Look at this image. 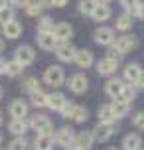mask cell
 I'll list each match as a JSON object with an SVG mask.
<instances>
[{
  "label": "cell",
  "mask_w": 144,
  "mask_h": 150,
  "mask_svg": "<svg viewBox=\"0 0 144 150\" xmlns=\"http://www.w3.org/2000/svg\"><path fill=\"white\" fill-rule=\"evenodd\" d=\"M44 79H46L47 85H52V87H59L63 85L65 81V73H63V69L59 65H49L46 69V73H44Z\"/></svg>",
  "instance_id": "obj_1"
},
{
  "label": "cell",
  "mask_w": 144,
  "mask_h": 150,
  "mask_svg": "<svg viewBox=\"0 0 144 150\" xmlns=\"http://www.w3.org/2000/svg\"><path fill=\"white\" fill-rule=\"evenodd\" d=\"M136 38H132V36H121V38H116L113 44V50H116V52H121V53H126L130 52V50H134L136 47Z\"/></svg>",
  "instance_id": "obj_2"
},
{
  "label": "cell",
  "mask_w": 144,
  "mask_h": 150,
  "mask_svg": "<svg viewBox=\"0 0 144 150\" xmlns=\"http://www.w3.org/2000/svg\"><path fill=\"white\" fill-rule=\"evenodd\" d=\"M14 59L18 61V63H22V65H30V63H34V59H36V52L32 50L30 45H20L14 53Z\"/></svg>",
  "instance_id": "obj_3"
},
{
  "label": "cell",
  "mask_w": 144,
  "mask_h": 150,
  "mask_svg": "<svg viewBox=\"0 0 144 150\" xmlns=\"http://www.w3.org/2000/svg\"><path fill=\"white\" fill-rule=\"evenodd\" d=\"M30 127L38 132V134H44V132H53L52 130V120L44 117V115H36L34 119L30 120Z\"/></svg>",
  "instance_id": "obj_4"
},
{
  "label": "cell",
  "mask_w": 144,
  "mask_h": 150,
  "mask_svg": "<svg viewBox=\"0 0 144 150\" xmlns=\"http://www.w3.org/2000/svg\"><path fill=\"white\" fill-rule=\"evenodd\" d=\"M75 52L77 50L69 44V42H57V45H55V53H57V57H59L61 61H73Z\"/></svg>",
  "instance_id": "obj_5"
},
{
  "label": "cell",
  "mask_w": 144,
  "mask_h": 150,
  "mask_svg": "<svg viewBox=\"0 0 144 150\" xmlns=\"http://www.w3.org/2000/svg\"><path fill=\"white\" fill-rule=\"evenodd\" d=\"M69 89L73 91V93H85L87 87H89V81H87V77L83 73H77L73 77H69Z\"/></svg>",
  "instance_id": "obj_6"
},
{
  "label": "cell",
  "mask_w": 144,
  "mask_h": 150,
  "mask_svg": "<svg viewBox=\"0 0 144 150\" xmlns=\"http://www.w3.org/2000/svg\"><path fill=\"white\" fill-rule=\"evenodd\" d=\"M95 42L101 45H111L114 42V30L113 28H107V26L95 30Z\"/></svg>",
  "instance_id": "obj_7"
},
{
  "label": "cell",
  "mask_w": 144,
  "mask_h": 150,
  "mask_svg": "<svg viewBox=\"0 0 144 150\" xmlns=\"http://www.w3.org/2000/svg\"><path fill=\"white\" fill-rule=\"evenodd\" d=\"M113 136V125H105V122H99L95 130H93V138L99 142H107L109 138Z\"/></svg>",
  "instance_id": "obj_8"
},
{
  "label": "cell",
  "mask_w": 144,
  "mask_h": 150,
  "mask_svg": "<svg viewBox=\"0 0 144 150\" xmlns=\"http://www.w3.org/2000/svg\"><path fill=\"white\" fill-rule=\"evenodd\" d=\"M53 142H55V136L53 132H44V134L36 136V142H34V148L36 150H52Z\"/></svg>",
  "instance_id": "obj_9"
},
{
  "label": "cell",
  "mask_w": 144,
  "mask_h": 150,
  "mask_svg": "<svg viewBox=\"0 0 144 150\" xmlns=\"http://www.w3.org/2000/svg\"><path fill=\"white\" fill-rule=\"evenodd\" d=\"M36 40H38V45L42 47V50H46V52H52V50H55V45H57V40H55V36H53L52 32L38 34Z\"/></svg>",
  "instance_id": "obj_10"
},
{
  "label": "cell",
  "mask_w": 144,
  "mask_h": 150,
  "mask_svg": "<svg viewBox=\"0 0 144 150\" xmlns=\"http://www.w3.org/2000/svg\"><path fill=\"white\" fill-rule=\"evenodd\" d=\"M73 138H75L73 128L63 127V128L57 130V134H55V142L59 144V146H71V144H73Z\"/></svg>",
  "instance_id": "obj_11"
},
{
  "label": "cell",
  "mask_w": 144,
  "mask_h": 150,
  "mask_svg": "<svg viewBox=\"0 0 144 150\" xmlns=\"http://www.w3.org/2000/svg\"><path fill=\"white\" fill-rule=\"evenodd\" d=\"M53 36L57 42H69V38L73 36V28L69 26V24H57V26H53Z\"/></svg>",
  "instance_id": "obj_12"
},
{
  "label": "cell",
  "mask_w": 144,
  "mask_h": 150,
  "mask_svg": "<svg viewBox=\"0 0 144 150\" xmlns=\"http://www.w3.org/2000/svg\"><path fill=\"white\" fill-rule=\"evenodd\" d=\"M73 61L77 63V67H85L87 69V67L93 65V53L89 52V50H77Z\"/></svg>",
  "instance_id": "obj_13"
},
{
  "label": "cell",
  "mask_w": 144,
  "mask_h": 150,
  "mask_svg": "<svg viewBox=\"0 0 144 150\" xmlns=\"http://www.w3.org/2000/svg\"><path fill=\"white\" fill-rule=\"evenodd\" d=\"M10 115H12V119H26V115H28V105L24 103L22 99H16L10 103Z\"/></svg>",
  "instance_id": "obj_14"
},
{
  "label": "cell",
  "mask_w": 144,
  "mask_h": 150,
  "mask_svg": "<svg viewBox=\"0 0 144 150\" xmlns=\"http://www.w3.org/2000/svg\"><path fill=\"white\" fill-rule=\"evenodd\" d=\"M93 132H79V134H75V138H73V144H75L77 148H81V150H89L93 146Z\"/></svg>",
  "instance_id": "obj_15"
},
{
  "label": "cell",
  "mask_w": 144,
  "mask_h": 150,
  "mask_svg": "<svg viewBox=\"0 0 144 150\" xmlns=\"http://www.w3.org/2000/svg\"><path fill=\"white\" fill-rule=\"evenodd\" d=\"M2 34L6 38H10V40H14V38H18L22 34V24L18 20H10V22H6L2 26Z\"/></svg>",
  "instance_id": "obj_16"
},
{
  "label": "cell",
  "mask_w": 144,
  "mask_h": 150,
  "mask_svg": "<svg viewBox=\"0 0 144 150\" xmlns=\"http://www.w3.org/2000/svg\"><path fill=\"white\" fill-rule=\"evenodd\" d=\"M109 16H111V8L107 6V4H103V2H97L95 8H93L91 18L97 20V22H105V20H109Z\"/></svg>",
  "instance_id": "obj_17"
},
{
  "label": "cell",
  "mask_w": 144,
  "mask_h": 150,
  "mask_svg": "<svg viewBox=\"0 0 144 150\" xmlns=\"http://www.w3.org/2000/svg\"><path fill=\"white\" fill-rule=\"evenodd\" d=\"M122 87H124L122 79H119V77H116V79H109V81H107V87H105V89H107V95H109V97L116 99L122 93Z\"/></svg>",
  "instance_id": "obj_18"
},
{
  "label": "cell",
  "mask_w": 144,
  "mask_h": 150,
  "mask_svg": "<svg viewBox=\"0 0 144 150\" xmlns=\"http://www.w3.org/2000/svg\"><path fill=\"white\" fill-rule=\"evenodd\" d=\"M111 109H113L114 119H122V117H126V115H128L130 103H126V101H121V99H114V103L111 105Z\"/></svg>",
  "instance_id": "obj_19"
},
{
  "label": "cell",
  "mask_w": 144,
  "mask_h": 150,
  "mask_svg": "<svg viewBox=\"0 0 144 150\" xmlns=\"http://www.w3.org/2000/svg\"><path fill=\"white\" fill-rule=\"evenodd\" d=\"M140 75H142V69H140L138 63H128V65L124 67V79L128 83H136Z\"/></svg>",
  "instance_id": "obj_20"
},
{
  "label": "cell",
  "mask_w": 144,
  "mask_h": 150,
  "mask_svg": "<svg viewBox=\"0 0 144 150\" xmlns=\"http://www.w3.org/2000/svg\"><path fill=\"white\" fill-rule=\"evenodd\" d=\"M116 61H113V59H109V57H105V59H101L97 63V71L101 75H113L114 71H116Z\"/></svg>",
  "instance_id": "obj_21"
},
{
  "label": "cell",
  "mask_w": 144,
  "mask_h": 150,
  "mask_svg": "<svg viewBox=\"0 0 144 150\" xmlns=\"http://www.w3.org/2000/svg\"><path fill=\"white\" fill-rule=\"evenodd\" d=\"M28 125H30V122H26L24 119H12V122L8 125V130H10L12 134H16V136H22L24 132H26Z\"/></svg>",
  "instance_id": "obj_22"
},
{
  "label": "cell",
  "mask_w": 144,
  "mask_h": 150,
  "mask_svg": "<svg viewBox=\"0 0 144 150\" xmlns=\"http://www.w3.org/2000/svg\"><path fill=\"white\" fill-rule=\"evenodd\" d=\"M65 101H67V99L63 97L61 93H52V95H47V107L53 109V111H61V107L65 105Z\"/></svg>",
  "instance_id": "obj_23"
},
{
  "label": "cell",
  "mask_w": 144,
  "mask_h": 150,
  "mask_svg": "<svg viewBox=\"0 0 144 150\" xmlns=\"http://www.w3.org/2000/svg\"><path fill=\"white\" fill-rule=\"evenodd\" d=\"M122 146H124V150H140V146H142V138H140L138 134H128V136H124Z\"/></svg>",
  "instance_id": "obj_24"
},
{
  "label": "cell",
  "mask_w": 144,
  "mask_h": 150,
  "mask_svg": "<svg viewBox=\"0 0 144 150\" xmlns=\"http://www.w3.org/2000/svg\"><path fill=\"white\" fill-rule=\"evenodd\" d=\"M99 120L101 122H105V125H113L114 120V115H113V109H111V105H103L101 109H99Z\"/></svg>",
  "instance_id": "obj_25"
},
{
  "label": "cell",
  "mask_w": 144,
  "mask_h": 150,
  "mask_svg": "<svg viewBox=\"0 0 144 150\" xmlns=\"http://www.w3.org/2000/svg\"><path fill=\"white\" fill-rule=\"evenodd\" d=\"M136 97V87H134V85H126V83H124V87H122V93L121 95H119V97L116 99H121V101H126V103H130V101H132V99Z\"/></svg>",
  "instance_id": "obj_26"
},
{
  "label": "cell",
  "mask_w": 144,
  "mask_h": 150,
  "mask_svg": "<svg viewBox=\"0 0 144 150\" xmlns=\"http://www.w3.org/2000/svg\"><path fill=\"white\" fill-rule=\"evenodd\" d=\"M87 117H89L87 109H85V107H77L75 105V109H73V112H71V117H69V119L73 120V122H85Z\"/></svg>",
  "instance_id": "obj_27"
},
{
  "label": "cell",
  "mask_w": 144,
  "mask_h": 150,
  "mask_svg": "<svg viewBox=\"0 0 144 150\" xmlns=\"http://www.w3.org/2000/svg\"><path fill=\"white\" fill-rule=\"evenodd\" d=\"M30 97H32V103H34L36 107H47V95L42 89L30 93Z\"/></svg>",
  "instance_id": "obj_28"
},
{
  "label": "cell",
  "mask_w": 144,
  "mask_h": 150,
  "mask_svg": "<svg viewBox=\"0 0 144 150\" xmlns=\"http://www.w3.org/2000/svg\"><path fill=\"white\" fill-rule=\"evenodd\" d=\"M24 71V65L22 63H18V61H10V63H6V69H4V73L10 75V77H16V75H20Z\"/></svg>",
  "instance_id": "obj_29"
},
{
  "label": "cell",
  "mask_w": 144,
  "mask_h": 150,
  "mask_svg": "<svg viewBox=\"0 0 144 150\" xmlns=\"http://www.w3.org/2000/svg\"><path fill=\"white\" fill-rule=\"evenodd\" d=\"M44 32H53V20L47 16L38 20V34H44Z\"/></svg>",
  "instance_id": "obj_30"
},
{
  "label": "cell",
  "mask_w": 144,
  "mask_h": 150,
  "mask_svg": "<svg viewBox=\"0 0 144 150\" xmlns=\"http://www.w3.org/2000/svg\"><path fill=\"white\" fill-rule=\"evenodd\" d=\"M10 20H14V8L6 4V6L0 8V24L4 26V24L10 22Z\"/></svg>",
  "instance_id": "obj_31"
},
{
  "label": "cell",
  "mask_w": 144,
  "mask_h": 150,
  "mask_svg": "<svg viewBox=\"0 0 144 150\" xmlns=\"http://www.w3.org/2000/svg\"><path fill=\"white\" fill-rule=\"evenodd\" d=\"M132 26V16H128V14H122V16H119L116 18V30H122V32H126Z\"/></svg>",
  "instance_id": "obj_32"
},
{
  "label": "cell",
  "mask_w": 144,
  "mask_h": 150,
  "mask_svg": "<svg viewBox=\"0 0 144 150\" xmlns=\"http://www.w3.org/2000/svg\"><path fill=\"white\" fill-rule=\"evenodd\" d=\"M95 4H97L95 0H81V2H79V12H81V14H85V16H91Z\"/></svg>",
  "instance_id": "obj_33"
},
{
  "label": "cell",
  "mask_w": 144,
  "mask_h": 150,
  "mask_svg": "<svg viewBox=\"0 0 144 150\" xmlns=\"http://www.w3.org/2000/svg\"><path fill=\"white\" fill-rule=\"evenodd\" d=\"M26 14L38 18V16L42 14V4H40V2H32V0H30V2L26 4Z\"/></svg>",
  "instance_id": "obj_34"
},
{
  "label": "cell",
  "mask_w": 144,
  "mask_h": 150,
  "mask_svg": "<svg viewBox=\"0 0 144 150\" xmlns=\"http://www.w3.org/2000/svg\"><path fill=\"white\" fill-rule=\"evenodd\" d=\"M8 150H28V142L24 140L22 136H18V138H14V140L10 142Z\"/></svg>",
  "instance_id": "obj_35"
},
{
  "label": "cell",
  "mask_w": 144,
  "mask_h": 150,
  "mask_svg": "<svg viewBox=\"0 0 144 150\" xmlns=\"http://www.w3.org/2000/svg\"><path fill=\"white\" fill-rule=\"evenodd\" d=\"M24 89H26V91H30V93H34V91H40L42 87H40L38 79L30 77V79H26V83H24Z\"/></svg>",
  "instance_id": "obj_36"
},
{
  "label": "cell",
  "mask_w": 144,
  "mask_h": 150,
  "mask_svg": "<svg viewBox=\"0 0 144 150\" xmlns=\"http://www.w3.org/2000/svg\"><path fill=\"white\" fill-rule=\"evenodd\" d=\"M132 122H134V127H136V128L144 130V111L136 112V115H134V119H132Z\"/></svg>",
  "instance_id": "obj_37"
},
{
  "label": "cell",
  "mask_w": 144,
  "mask_h": 150,
  "mask_svg": "<svg viewBox=\"0 0 144 150\" xmlns=\"http://www.w3.org/2000/svg\"><path fill=\"white\" fill-rule=\"evenodd\" d=\"M73 109H75V105H73V103H69V101H65V105H63V107H61V117H67V119H69V117H71V112H73Z\"/></svg>",
  "instance_id": "obj_38"
},
{
  "label": "cell",
  "mask_w": 144,
  "mask_h": 150,
  "mask_svg": "<svg viewBox=\"0 0 144 150\" xmlns=\"http://www.w3.org/2000/svg\"><path fill=\"white\" fill-rule=\"evenodd\" d=\"M122 55H124V53L116 52V50H111V52L107 53V57H109V59H113V61H116V63H119V61L122 59Z\"/></svg>",
  "instance_id": "obj_39"
},
{
  "label": "cell",
  "mask_w": 144,
  "mask_h": 150,
  "mask_svg": "<svg viewBox=\"0 0 144 150\" xmlns=\"http://www.w3.org/2000/svg\"><path fill=\"white\" fill-rule=\"evenodd\" d=\"M136 18L144 20V2L142 0H138V4H136Z\"/></svg>",
  "instance_id": "obj_40"
},
{
  "label": "cell",
  "mask_w": 144,
  "mask_h": 150,
  "mask_svg": "<svg viewBox=\"0 0 144 150\" xmlns=\"http://www.w3.org/2000/svg\"><path fill=\"white\" fill-rule=\"evenodd\" d=\"M28 2H30V0H10V4H12V6H16V8H26V4H28Z\"/></svg>",
  "instance_id": "obj_41"
},
{
  "label": "cell",
  "mask_w": 144,
  "mask_h": 150,
  "mask_svg": "<svg viewBox=\"0 0 144 150\" xmlns=\"http://www.w3.org/2000/svg\"><path fill=\"white\" fill-rule=\"evenodd\" d=\"M132 85H134V87H138V89H144V73L140 75V77H138V81L132 83Z\"/></svg>",
  "instance_id": "obj_42"
},
{
  "label": "cell",
  "mask_w": 144,
  "mask_h": 150,
  "mask_svg": "<svg viewBox=\"0 0 144 150\" xmlns=\"http://www.w3.org/2000/svg\"><path fill=\"white\" fill-rule=\"evenodd\" d=\"M136 2H138V0H121V4H122V6H124V8L132 6V4H136Z\"/></svg>",
  "instance_id": "obj_43"
},
{
  "label": "cell",
  "mask_w": 144,
  "mask_h": 150,
  "mask_svg": "<svg viewBox=\"0 0 144 150\" xmlns=\"http://www.w3.org/2000/svg\"><path fill=\"white\" fill-rule=\"evenodd\" d=\"M40 4H42V8H49L53 6V0H40Z\"/></svg>",
  "instance_id": "obj_44"
},
{
  "label": "cell",
  "mask_w": 144,
  "mask_h": 150,
  "mask_svg": "<svg viewBox=\"0 0 144 150\" xmlns=\"http://www.w3.org/2000/svg\"><path fill=\"white\" fill-rule=\"evenodd\" d=\"M67 4V0H53V6H57V8H63Z\"/></svg>",
  "instance_id": "obj_45"
},
{
  "label": "cell",
  "mask_w": 144,
  "mask_h": 150,
  "mask_svg": "<svg viewBox=\"0 0 144 150\" xmlns=\"http://www.w3.org/2000/svg\"><path fill=\"white\" fill-rule=\"evenodd\" d=\"M4 69H6V61H4V59H0V75L4 73Z\"/></svg>",
  "instance_id": "obj_46"
},
{
  "label": "cell",
  "mask_w": 144,
  "mask_h": 150,
  "mask_svg": "<svg viewBox=\"0 0 144 150\" xmlns=\"http://www.w3.org/2000/svg\"><path fill=\"white\" fill-rule=\"evenodd\" d=\"M67 150H81V148H77L75 144H71V146H67Z\"/></svg>",
  "instance_id": "obj_47"
},
{
  "label": "cell",
  "mask_w": 144,
  "mask_h": 150,
  "mask_svg": "<svg viewBox=\"0 0 144 150\" xmlns=\"http://www.w3.org/2000/svg\"><path fill=\"white\" fill-rule=\"evenodd\" d=\"M2 6H6V0H0V8Z\"/></svg>",
  "instance_id": "obj_48"
},
{
  "label": "cell",
  "mask_w": 144,
  "mask_h": 150,
  "mask_svg": "<svg viewBox=\"0 0 144 150\" xmlns=\"http://www.w3.org/2000/svg\"><path fill=\"white\" fill-rule=\"evenodd\" d=\"M97 2H103V4H107V2H111V0H97Z\"/></svg>",
  "instance_id": "obj_49"
},
{
  "label": "cell",
  "mask_w": 144,
  "mask_h": 150,
  "mask_svg": "<svg viewBox=\"0 0 144 150\" xmlns=\"http://www.w3.org/2000/svg\"><path fill=\"white\" fill-rule=\"evenodd\" d=\"M2 120H4V119H2V112H0V125H2Z\"/></svg>",
  "instance_id": "obj_50"
},
{
  "label": "cell",
  "mask_w": 144,
  "mask_h": 150,
  "mask_svg": "<svg viewBox=\"0 0 144 150\" xmlns=\"http://www.w3.org/2000/svg\"><path fill=\"white\" fill-rule=\"evenodd\" d=\"M0 52H2V40H0Z\"/></svg>",
  "instance_id": "obj_51"
},
{
  "label": "cell",
  "mask_w": 144,
  "mask_h": 150,
  "mask_svg": "<svg viewBox=\"0 0 144 150\" xmlns=\"http://www.w3.org/2000/svg\"><path fill=\"white\" fill-rule=\"evenodd\" d=\"M0 99H2V87H0Z\"/></svg>",
  "instance_id": "obj_52"
},
{
  "label": "cell",
  "mask_w": 144,
  "mask_h": 150,
  "mask_svg": "<svg viewBox=\"0 0 144 150\" xmlns=\"http://www.w3.org/2000/svg\"><path fill=\"white\" fill-rule=\"evenodd\" d=\"M0 144H2V134H0Z\"/></svg>",
  "instance_id": "obj_53"
},
{
  "label": "cell",
  "mask_w": 144,
  "mask_h": 150,
  "mask_svg": "<svg viewBox=\"0 0 144 150\" xmlns=\"http://www.w3.org/2000/svg\"><path fill=\"white\" fill-rule=\"evenodd\" d=\"M111 150H113V148H111Z\"/></svg>",
  "instance_id": "obj_54"
}]
</instances>
